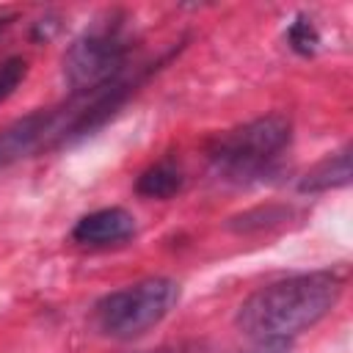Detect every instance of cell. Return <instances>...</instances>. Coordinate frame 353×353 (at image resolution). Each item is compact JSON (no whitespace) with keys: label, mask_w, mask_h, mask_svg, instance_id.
I'll return each instance as SVG.
<instances>
[{"label":"cell","mask_w":353,"mask_h":353,"mask_svg":"<svg viewBox=\"0 0 353 353\" xmlns=\"http://www.w3.org/2000/svg\"><path fill=\"white\" fill-rule=\"evenodd\" d=\"M342 279L331 270L298 273L251 292L237 314V328L251 339H290L317 325L339 301Z\"/></svg>","instance_id":"1"},{"label":"cell","mask_w":353,"mask_h":353,"mask_svg":"<svg viewBox=\"0 0 353 353\" xmlns=\"http://www.w3.org/2000/svg\"><path fill=\"white\" fill-rule=\"evenodd\" d=\"M127 22L124 11H105L69 44L63 55V77L74 94L97 91L121 77L132 50Z\"/></svg>","instance_id":"2"},{"label":"cell","mask_w":353,"mask_h":353,"mask_svg":"<svg viewBox=\"0 0 353 353\" xmlns=\"http://www.w3.org/2000/svg\"><path fill=\"white\" fill-rule=\"evenodd\" d=\"M292 138V124L281 113L259 116L229 132H221L210 146L215 174L232 182H248L270 174L279 154Z\"/></svg>","instance_id":"3"},{"label":"cell","mask_w":353,"mask_h":353,"mask_svg":"<svg viewBox=\"0 0 353 353\" xmlns=\"http://www.w3.org/2000/svg\"><path fill=\"white\" fill-rule=\"evenodd\" d=\"M179 301V284L165 276L141 279L130 287H121L94 306V325L110 339H138L154 325H160Z\"/></svg>","instance_id":"4"},{"label":"cell","mask_w":353,"mask_h":353,"mask_svg":"<svg viewBox=\"0 0 353 353\" xmlns=\"http://www.w3.org/2000/svg\"><path fill=\"white\" fill-rule=\"evenodd\" d=\"M130 237H135V218L124 207H102L88 215H83L74 229L72 240L88 248H110L121 245Z\"/></svg>","instance_id":"5"},{"label":"cell","mask_w":353,"mask_h":353,"mask_svg":"<svg viewBox=\"0 0 353 353\" xmlns=\"http://www.w3.org/2000/svg\"><path fill=\"white\" fill-rule=\"evenodd\" d=\"M47 127H50V110H36L8 124L0 132V168L17 163L25 154L47 149Z\"/></svg>","instance_id":"6"},{"label":"cell","mask_w":353,"mask_h":353,"mask_svg":"<svg viewBox=\"0 0 353 353\" xmlns=\"http://www.w3.org/2000/svg\"><path fill=\"white\" fill-rule=\"evenodd\" d=\"M350 182V149H339L334 154H325L317 160L298 182L301 193H325L334 188H342Z\"/></svg>","instance_id":"7"},{"label":"cell","mask_w":353,"mask_h":353,"mask_svg":"<svg viewBox=\"0 0 353 353\" xmlns=\"http://www.w3.org/2000/svg\"><path fill=\"white\" fill-rule=\"evenodd\" d=\"M179 188H182V168L174 160H160L149 165L135 182V190L143 199H171Z\"/></svg>","instance_id":"8"},{"label":"cell","mask_w":353,"mask_h":353,"mask_svg":"<svg viewBox=\"0 0 353 353\" xmlns=\"http://www.w3.org/2000/svg\"><path fill=\"white\" fill-rule=\"evenodd\" d=\"M287 44L298 52V55H314L317 44H320V33L312 25V19L306 17H295V22L287 28Z\"/></svg>","instance_id":"9"},{"label":"cell","mask_w":353,"mask_h":353,"mask_svg":"<svg viewBox=\"0 0 353 353\" xmlns=\"http://www.w3.org/2000/svg\"><path fill=\"white\" fill-rule=\"evenodd\" d=\"M28 74V61L19 55H11L6 61H0V105L19 88V83Z\"/></svg>","instance_id":"10"},{"label":"cell","mask_w":353,"mask_h":353,"mask_svg":"<svg viewBox=\"0 0 353 353\" xmlns=\"http://www.w3.org/2000/svg\"><path fill=\"white\" fill-rule=\"evenodd\" d=\"M245 353H290V339H254Z\"/></svg>","instance_id":"11"},{"label":"cell","mask_w":353,"mask_h":353,"mask_svg":"<svg viewBox=\"0 0 353 353\" xmlns=\"http://www.w3.org/2000/svg\"><path fill=\"white\" fill-rule=\"evenodd\" d=\"M185 347H174V350H168V347H163V350H143V353H182Z\"/></svg>","instance_id":"12"},{"label":"cell","mask_w":353,"mask_h":353,"mask_svg":"<svg viewBox=\"0 0 353 353\" xmlns=\"http://www.w3.org/2000/svg\"><path fill=\"white\" fill-rule=\"evenodd\" d=\"M182 353H196V350H188V347H185V350H182Z\"/></svg>","instance_id":"13"}]
</instances>
